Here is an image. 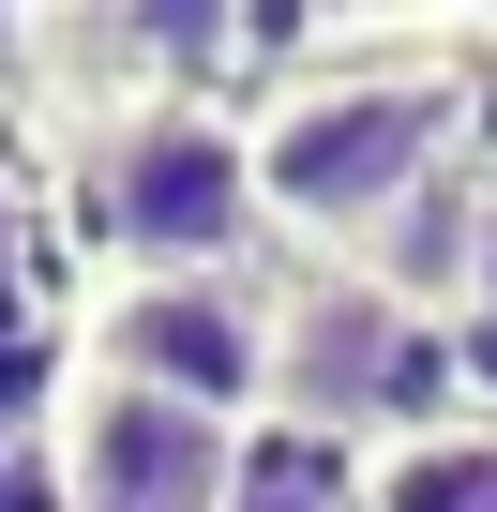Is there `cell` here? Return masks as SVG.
I'll use <instances>...</instances> for the list:
<instances>
[{
    "label": "cell",
    "mask_w": 497,
    "mask_h": 512,
    "mask_svg": "<svg viewBox=\"0 0 497 512\" xmlns=\"http://www.w3.org/2000/svg\"><path fill=\"white\" fill-rule=\"evenodd\" d=\"M467 76L452 61H302L257 121H241V166H257V241L302 256H377L467 151Z\"/></svg>",
    "instance_id": "6da1fadb"
},
{
    "label": "cell",
    "mask_w": 497,
    "mask_h": 512,
    "mask_svg": "<svg viewBox=\"0 0 497 512\" xmlns=\"http://www.w3.org/2000/svg\"><path fill=\"white\" fill-rule=\"evenodd\" d=\"M257 407L317 422V437H422L452 422V332L422 302H392L377 272H347V256H302V272H272V377Z\"/></svg>",
    "instance_id": "7a4b0ae2"
},
{
    "label": "cell",
    "mask_w": 497,
    "mask_h": 512,
    "mask_svg": "<svg viewBox=\"0 0 497 512\" xmlns=\"http://www.w3.org/2000/svg\"><path fill=\"white\" fill-rule=\"evenodd\" d=\"M76 181H91L106 272H241V256H257V166H241V121L196 106V91L106 106V121L76 136Z\"/></svg>",
    "instance_id": "3957f363"
},
{
    "label": "cell",
    "mask_w": 497,
    "mask_h": 512,
    "mask_svg": "<svg viewBox=\"0 0 497 512\" xmlns=\"http://www.w3.org/2000/svg\"><path fill=\"white\" fill-rule=\"evenodd\" d=\"M76 377L166 392L257 437V377H272V287L257 272H106L76 317Z\"/></svg>",
    "instance_id": "277c9868"
},
{
    "label": "cell",
    "mask_w": 497,
    "mask_h": 512,
    "mask_svg": "<svg viewBox=\"0 0 497 512\" xmlns=\"http://www.w3.org/2000/svg\"><path fill=\"white\" fill-rule=\"evenodd\" d=\"M226 482H241V422L121 377H61V512H226Z\"/></svg>",
    "instance_id": "5b68a950"
},
{
    "label": "cell",
    "mask_w": 497,
    "mask_h": 512,
    "mask_svg": "<svg viewBox=\"0 0 497 512\" xmlns=\"http://www.w3.org/2000/svg\"><path fill=\"white\" fill-rule=\"evenodd\" d=\"M362 512H497V407H452L422 437L362 452Z\"/></svg>",
    "instance_id": "8992f818"
},
{
    "label": "cell",
    "mask_w": 497,
    "mask_h": 512,
    "mask_svg": "<svg viewBox=\"0 0 497 512\" xmlns=\"http://www.w3.org/2000/svg\"><path fill=\"white\" fill-rule=\"evenodd\" d=\"M226 512H347L317 467H257V452H241V482H226Z\"/></svg>",
    "instance_id": "52a82bcc"
},
{
    "label": "cell",
    "mask_w": 497,
    "mask_h": 512,
    "mask_svg": "<svg viewBox=\"0 0 497 512\" xmlns=\"http://www.w3.org/2000/svg\"><path fill=\"white\" fill-rule=\"evenodd\" d=\"M467 317H497V166H467Z\"/></svg>",
    "instance_id": "ba28073f"
}]
</instances>
